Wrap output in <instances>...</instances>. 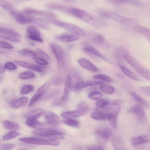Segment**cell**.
I'll list each match as a JSON object with an SVG mask.
<instances>
[{
  "label": "cell",
  "instance_id": "f35d334b",
  "mask_svg": "<svg viewBox=\"0 0 150 150\" xmlns=\"http://www.w3.org/2000/svg\"><path fill=\"white\" fill-rule=\"evenodd\" d=\"M0 5L8 12L15 8L13 4L6 0H0Z\"/></svg>",
  "mask_w": 150,
  "mask_h": 150
},
{
  "label": "cell",
  "instance_id": "5bb4252c",
  "mask_svg": "<svg viewBox=\"0 0 150 150\" xmlns=\"http://www.w3.org/2000/svg\"><path fill=\"white\" fill-rule=\"evenodd\" d=\"M120 107L117 103L109 104L103 108H97L95 110L97 112H103L107 114H119L120 110Z\"/></svg>",
  "mask_w": 150,
  "mask_h": 150
},
{
  "label": "cell",
  "instance_id": "cb8c5ba5",
  "mask_svg": "<svg viewBox=\"0 0 150 150\" xmlns=\"http://www.w3.org/2000/svg\"><path fill=\"white\" fill-rule=\"evenodd\" d=\"M86 111L77 110L75 111H66L62 113L61 116L65 118H72L79 117L83 115Z\"/></svg>",
  "mask_w": 150,
  "mask_h": 150
},
{
  "label": "cell",
  "instance_id": "7dc6e473",
  "mask_svg": "<svg viewBox=\"0 0 150 150\" xmlns=\"http://www.w3.org/2000/svg\"><path fill=\"white\" fill-rule=\"evenodd\" d=\"M102 96V95L101 93L95 91L89 94L88 97L92 100H96L100 99Z\"/></svg>",
  "mask_w": 150,
  "mask_h": 150
},
{
  "label": "cell",
  "instance_id": "f5cc1de1",
  "mask_svg": "<svg viewBox=\"0 0 150 150\" xmlns=\"http://www.w3.org/2000/svg\"><path fill=\"white\" fill-rule=\"evenodd\" d=\"M0 47L1 48L8 49H12L14 48V47L11 44L3 41H0Z\"/></svg>",
  "mask_w": 150,
  "mask_h": 150
},
{
  "label": "cell",
  "instance_id": "9a60e30c",
  "mask_svg": "<svg viewBox=\"0 0 150 150\" xmlns=\"http://www.w3.org/2000/svg\"><path fill=\"white\" fill-rule=\"evenodd\" d=\"M14 62L16 64L21 67L33 71L39 72H42L44 71L43 67L26 62L18 60H15Z\"/></svg>",
  "mask_w": 150,
  "mask_h": 150
},
{
  "label": "cell",
  "instance_id": "8fae6325",
  "mask_svg": "<svg viewBox=\"0 0 150 150\" xmlns=\"http://www.w3.org/2000/svg\"><path fill=\"white\" fill-rule=\"evenodd\" d=\"M71 77L70 75H68L65 81L64 91L63 96L60 99L55 102L54 104L56 105L62 104L67 100L68 98L70 91L71 90Z\"/></svg>",
  "mask_w": 150,
  "mask_h": 150
},
{
  "label": "cell",
  "instance_id": "e575fe53",
  "mask_svg": "<svg viewBox=\"0 0 150 150\" xmlns=\"http://www.w3.org/2000/svg\"><path fill=\"white\" fill-rule=\"evenodd\" d=\"M0 33L11 36L18 37H21V35L17 32L12 29L7 28L1 27L0 28Z\"/></svg>",
  "mask_w": 150,
  "mask_h": 150
},
{
  "label": "cell",
  "instance_id": "d4e9b609",
  "mask_svg": "<svg viewBox=\"0 0 150 150\" xmlns=\"http://www.w3.org/2000/svg\"><path fill=\"white\" fill-rule=\"evenodd\" d=\"M79 37L76 35L68 34H64L57 36L56 39L60 42L67 43L79 40Z\"/></svg>",
  "mask_w": 150,
  "mask_h": 150
},
{
  "label": "cell",
  "instance_id": "9f6ffc18",
  "mask_svg": "<svg viewBox=\"0 0 150 150\" xmlns=\"http://www.w3.org/2000/svg\"><path fill=\"white\" fill-rule=\"evenodd\" d=\"M28 37L30 39L35 41L40 42H43V40L40 37L37 35L29 34L28 36Z\"/></svg>",
  "mask_w": 150,
  "mask_h": 150
},
{
  "label": "cell",
  "instance_id": "30bf717a",
  "mask_svg": "<svg viewBox=\"0 0 150 150\" xmlns=\"http://www.w3.org/2000/svg\"><path fill=\"white\" fill-rule=\"evenodd\" d=\"M8 13L19 24H26L31 23V20L29 16H25L23 13L15 8Z\"/></svg>",
  "mask_w": 150,
  "mask_h": 150
},
{
  "label": "cell",
  "instance_id": "f546056e",
  "mask_svg": "<svg viewBox=\"0 0 150 150\" xmlns=\"http://www.w3.org/2000/svg\"><path fill=\"white\" fill-rule=\"evenodd\" d=\"M4 127L10 130H17L20 128L19 125L16 123L8 120H4L3 122Z\"/></svg>",
  "mask_w": 150,
  "mask_h": 150
},
{
  "label": "cell",
  "instance_id": "3957f363",
  "mask_svg": "<svg viewBox=\"0 0 150 150\" xmlns=\"http://www.w3.org/2000/svg\"><path fill=\"white\" fill-rule=\"evenodd\" d=\"M49 22L56 26L62 28L78 36L85 37V32L79 27L72 23L63 21L54 18H47Z\"/></svg>",
  "mask_w": 150,
  "mask_h": 150
},
{
  "label": "cell",
  "instance_id": "484cf974",
  "mask_svg": "<svg viewBox=\"0 0 150 150\" xmlns=\"http://www.w3.org/2000/svg\"><path fill=\"white\" fill-rule=\"evenodd\" d=\"M149 137L146 135H142L132 137L131 140L132 144L134 145H138L148 143L149 141Z\"/></svg>",
  "mask_w": 150,
  "mask_h": 150
},
{
  "label": "cell",
  "instance_id": "7402d4cb",
  "mask_svg": "<svg viewBox=\"0 0 150 150\" xmlns=\"http://www.w3.org/2000/svg\"><path fill=\"white\" fill-rule=\"evenodd\" d=\"M134 31L143 36L150 43V29L144 26L137 25L133 28Z\"/></svg>",
  "mask_w": 150,
  "mask_h": 150
},
{
  "label": "cell",
  "instance_id": "7bdbcfd3",
  "mask_svg": "<svg viewBox=\"0 0 150 150\" xmlns=\"http://www.w3.org/2000/svg\"><path fill=\"white\" fill-rule=\"evenodd\" d=\"M34 89V86L32 85H26L24 86L20 91L21 95L27 94L32 91Z\"/></svg>",
  "mask_w": 150,
  "mask_h": 150
},
{
  "label": "cell",
  "instance_id": "c3c4849f",
  "mask_svg": "<svg viewBox=\"0 0 150 150\" xmlns=\"http://www.w3.org/2000/svg\"><path fill=\"white\" fill-rule=\"evenodd\" d=\"M33 58L35 61L39 64L42 65H46L49 64L48 62L43 58L37 56H34Z\"/></svg>",
  "mask_w": 150,
  "mask_h": 150
},
{
  "label": "cell",
  "instance_id": "816d5d0a",
  "mask_svg": "<svg viewBox=\"0 0 150 150\" xmlns=\"http://www.w3.org/2000/svg\"><path fill=\"white\" fill-rule=\"evenodd\" d=\"M16 145L14 144H8L2 145L1 148L2 150H12L15 147Z\"/></svg>",
  "mask_w": 150,
  "mask_h": 150
},
{
  "label": "cell",
  "instance_id": "8d00e7d4",
  "mask_svg": "<svg viewBox=\"0 0 150 150\" xmlns=\"http://www.w3.org/2000/svg\"><path fill=\"white\" fill-rule=\"evenodd\" d=\"M118 114H110L108 120L111 126L113 128L116 129L117 127Z\"/></svg>",
  "mask_w": 150,
  "mask_h": 150
},
{
  "label": "cell",
  "instance_id": "603a6c76",
  "mask_svg": "<svg viewBox=\"0 0 150 150\" xmlns=\"http://www.w3.org/2000/svg\"><path fill=\"white\" fill-rule=\"evenodd\" d=\"M44 112V110L41 108H36L28 112L24 115L27 119H38L41 116Z\"/></svg>",
  "mask_w": 150,
  "mask_h": 150
},
{
  "label": "cell",
  "instance_id": "83f0119b",
  "mask_svg": "<svg viewBox=\"0 0 150 150\" xmlns=\"http://www.w3.org/2000/svg\"><path fill=\"white\" fill-rule=\"evenodd\" d=\"M86 82H84L81 79H79L74 84L72 85L71 90L74 92L78 93L81 89L86 87Z\"/></svg>",
  "mask_w": 150,
  "mask_h": 150
},
{
  "label": "cell",
  "instance_id": "f907efd6",
  "mask_svg": "<svg viewBox=\"0 0 150 150\" xmlns=\"http://www.w3.org/2000/svg\"><path fill=\"white\" fill-rule=\"evenodd\" d=\"M0 37L1 38L6 39L13 42H20V40L10 35H0Z\"/></svg>",
  "mask_w": 150,
  "mask_h": 150
},
{
  "label": "cell",
  "instance_id": "9c48e42d",
  "mask_svg": "<svg viewBox=\"0 0 150 150\" xmlns=\"http://www.w3.org/2000/svg\"><path fill=\"white\" fill-rule=\"evenodd\" d=\"M50 86V83L47 82L43 84L33 96L28 105L31 106L39 100L46 93Z\"/></svg>",
  "mask_w": 150,
  "mask_h": 150
},
{
  "label": "cell",
  "instance_id": "ee69618b",
  "mask_svg": "<svg viewBox=\"0 0 150 150\" xmlns=\"http://www.w3.org/2000/svg\"><path fill=\"white\" fill-rule=\"evenodd\" d=\"M96 104L98 108H103L109 105V102L107 99H102L98 100Z\"/></svg>",
  "mask_w": 150,
  "mask_h": 150
},
{
  "label": "cell",
  "instance_id": "44dd1931",
  "mask_svg": "<svg viewBox=\"0 0 150 150\" xmlns=\"http://www.w3.org/2000/svg\"><path fill=\"white\" fill-rule=\"evenodd\" d=\"M28 101V98L23 96L11 100L10 102V105L13 108L18 109L24 107L27 104Z\"/></svg>",
  "mask_w": 150,
  "mask_h": 150
},
{
  "label": "cell",
  "instance_id": "681fc988",
  "mask_svg": "<svg viewBox=\"0 0 150 150\" xmlns=\"http://www.w3.org/2000/svg\"><path fill=\"white\" fill-rule=\"evenodd\" d=\"M36 50L38 53L43 58V59L46 61L50 60V56L44 51L39 48H37Z\"/></svg>",
  "mask_w": 150,
  "mask_h": 150
},
{
  "label": "cell",
  "instance_id": "94428289",
  "mask_svg": "<svg viewBox=\"0 0 150 150\" xmlns=\"http://www.w3.org/2000/svg\"><path fill=\"white\" fill-rule=\"evenodd\" d=\"M149 137H150V126L147 131V135Z\"/></svg>",
  "mask_w": 150,
  "mask_h": 150
},
{
  "label": "cell",
  "instance_id": "7c38bea8",
  "mask_svg": "<svg viewBox=\"0 0 150 150\" xmlns=\"http://www.w3.org/2000/svg\"><path fill=\"white\" fill-rule=\"evenodd\" d=\"M23 11L26 14L39 15L47 17L48 18H54L56 16L55 14L51 12L32 8H25L23 9Z\"/></svg>",
  "mask_w": 150,
  "mask_h": 150
},
{
  "label": "cell",
  "instance_id": "ac0fdd59",
  "mask_svg": "<svg viewBox=\"0 0 150 150\" xmlns=\"http://www.w3.org/2000/svg\"><path fill=\"white\" fill-rule=\"evenodd\" d=\"M129 93L132 98L144 108L150 110V102L144 99L137 93L132 91L129 92Z\"/></svg>",
  "mask_w": 150,
  "mask_h": 150
},
{
  "label": "cell",
  "instance_id": "ba28073f",
  "mask_svg": "<svg viewBox=\"0 0 150 150\" xmlns=\"http://www.w3.org/2000/svg\"><path fill=\"white\" fill-rule=\"evenodd\" d=\"M128 111L129 113L134 115L140 122H144L147 120L144 108L138 104L133 106L129 109Z\"/></svg>",
  "mask_w": 150,
  "mask_h": 150
},
{
  "label": "cell",
  "instance_id": "d6986e66",
  "mask_svg": "<svg viewBox=\"0 0 150 150\" xmlns=\"http://www.w3.org/2000/svg\"><path fill=\"white\" fill-rule=\"evenodd\" d=\"M112 134L111 131L107 129H98L95 132V134L98 139L104 142L108 141Z\"/></svg>",
  "mask_w": 150,
  "mask_h": 150
},
{
  "label": "cell",
  "instance_id": "2e32d148",
  "mask_svg": "<svg viewBox=\"0 0 150 150\" xmlns=\"http://www.w3.org/2000/svg\"><path fill=\"white\" fill-rule=\"evenodd\" d=\"M44 117L47 122L50 125L56 126L59 124L60 119L58 116L55 113L48 112L44 114Z\"/></svg>",
  "mask_w": 150,
  "mask_h": 150
},
{
  "label": "cell",
  "instance_id": "bcb514c9",
  "mask_svg": "<svg viewBox=\"0 0 150 150\" xmlns=\"http://www.w3.org/2000/svg\"><path fill=\"white\" fill-rule=\"evenodd\" d=\"M139 90L142 93L150 98V86H142L139 88Z\"/></svg>",
  "mask_w": 150,
  "mask_h": 150
},
{
  "label": "cell",
  "instance_id": "6da1fadb",
  "mask_svg": "<svg viewBox=\"0 0 150 150\" xmlns=\"http://www.w3.org/2000/svg\"><path fill=\"white\" fill-rule=\"evenodd\" d=\"M67 13L96 28L103 29L108 26V23L100 18L81 9L69 8Z\"/></svg>",
  "mask_w": 150,
  "mask_h": 150
},
{
  "label": "cell",
  "instance_id": "f1b7e54d",
  "mask_svg": "<svg viewBox=\"0 0 150 150\" xmlns=\"http://www.w3.org/2000/svg\"><path fill=\"white\" fill-rule=\"evenodd\" d=\"M119 67L122 72L130 79L136 81H140V78L133 72L122 65H120Z\"/></svg>",
  "mask_w": 150,
  "mask_h": 150
},
{
  "label": "cell",
  "instance_id": "e0dca14e",
  "mask_svg": "<svg viewBox=\"0 0 150 150\" xmlns=\"http://www.w3.org/2000/svg\"><path fill=\"white\" fill-rule=\"evenodd\" d=\"M83 50L86 53L94 56L97 57L106 61H108V59L96 49L93 47L89 45H86L83 48Z\"/></svg>",
  "mask_w": 150,
  "mask_h": 150
},
{
  "label": "cell",
  "instance_id": "7a4b0ae2",
  "mask_svg": "<svg viewBox=\"0 0 150 150\" xmlns=\"http://www.w3.org/2000/svg\"><path fill=\"white\" fill-rule=\"evenodd\" d=\"M123 59L139 75L148 81H150V70L144 66L134 57L125 52Z\"/></svg>",
  "mask_w": 150,
  "mask_h": 150
},
{
  "label": "cell",
  "instance_id": "8992f818",
  "mask_svg": "<svg viewBox=\"0 0 150 150\" xmlns=\"http://www.w3.org/2000/svg\"><path fill=\"white\" fill-rule=\"evenodd\" d=\"M22 142L29 144L38 145H48L55 146H58L60 142L57 140H50L28 137H23L19 139Z\"/></svg>",
  "mask_w": 150,
  "mask_h": 150
},
{
  "label": "cell",
  "instance_id": "f6af8a7d",
  "mask_svg": "<svg viewBox=\"0 0 150 150\" xmlns=\"http://www.w3.org/2000/svg\"><path fill=\"white\" fill-rule=\"evenodd\" d=\"M93 78L95 79H99L104 81L111 82L113 81L112 79L110 77L102 74H98L94 75Z\"/></svg>",
  "mask_w": 150,
  "mask_h": 150
},
{
  "label": "cell",
  "instance_id": "52a82bcc",
  "mask_svg": "<svg viewBox=\"0 0 150 150\" xmlns=\"http://www.w3.org/2000/svg\"><path fill=\"white\" fill-rule=\"evenodd\" d=\"M32 133L40 137H45L53 135H63L64 133L60 130L52 127L39 128L34 130Z\"/></svg>",
  "mask_w": 150,
  "mask_h": 150
},
{
  "label": "cell",
  "instance_id": "91938a15",
  "mask_svg": "<svg viewBox=\"0 0 150 150\" xmlns=\"http://www.w3.org/2000/svg\"><path fill=\"white\" fill-rule=\"evenodd\" d=\"M5 72L4 67L1 64L0 65V73L1 74H4Z\"/></svg>",
  "mask_w": 150,
  "mask_h": 150
},
{
  "label": "cell",
  "instance_id": "1f68e13d",
  "mask_svg": "<svg viewBox=\"0 0 150 150\" xmlns=\"http://www.w3.org/2000/svg\"><path fill=\"white\" fill-rule=\"evenodd\" d=\"M109 114L99 112H92L91 115V117L96 120H103L108 119Z\"/></svg>",
  "mask_w": 150,
  "mask_h": 150
},
{
  "label": "cell",
  "instance_id": "4fadbf2b",
  "mask_svg": "<svg viewBox=\"0 0 150 150\" xmlns=\"http://www.w3.org/2000/svg\"><path fill=\"white\" fill-rule=\"evenodd\" d=\"M90 38L92 42L98 46L106 49L110 47L109 42L102 35L93 34L91 35Z\"/></svg>",
  "mask_w": 150,
  "mask_h": 150
},
{
  "label": "cell",
  "instance_id": "60d3db41",
  "mask_svg": "<svg viewBox=\"0 0 150 150\" xmlns=\"http://www.w3.org/2000/svg\"><path fill=\"white\" fill-rule=\"evenodd\" d=\"M27 31L30 35H36L40 37L41 34L39 30L34 25H29L27 27Z\"/></svg>",
  "mask_w": 150,
  "mask_h": 150
},
{
  "label": "cell",
  "instance_id": "6125c7cd",
  "mask_svg": "<svg viewBox=\"0 0 150 150\" xmlns=\"http://www.w3.org/2000/svg\"><path fill=\"white\" fill-rule=\"evenodd\" d=\"M28 44L30 45L31 46H35V44L34 43L32 42H29Z\"/></svg>",
  "mask_w": 150,
  "mask_h": 150
},
{
  "label": "cell",
  "instance_id": "db71d44e",
  "mask_svg": "<svg viewBox=\"0 0 150 150\" xmlns=\"http://www.w3.org/2000/svg\"><path fill=\"white\" fill-rule=\"evenodd\" d=\"M5 67L6 69L10 70H15L17 69L16 65L13 63L11 62L6 63L5 64Z\"/></svg>",
  "mask_w": 150,
  "mask_h": 150
},
{
  "label": "cell",
  "instance_id": "4316f807",
  "mask_svg": "<svg viewBox=\"0 0 150 150\" xmlns=\"http://www.w3.org/2000/svg\"><path fill=\"white\" fill-rule=\"evenodd\" d=\"M45 6L47 8L57 10L67 13L69 8L64 5L58 4L48 3L45 5Z\"/></svg>",
  "mask_w": 150,
  "mask_h": 150
},
{
  "label": "cell",
  "instance_id": "d590c367",
  "mask_svg": "<svg viewBox=\"0 0 150 150\" xmlns=\"http://www.w3.org/2000/svg\"><path fill=\"white\" fill-rule=\"evenodd\" d=\"M100 89L102 92L108 94H113L115 91L114 88L112 86L104 83L100 85Z\"/></svg>",
  "mask_w": 150,
  "mask_h": 150
},
{
  "label": "cell",
  "instance_id": "74e56055",
  "mask_svg": "<svg viewBox=\"0 0 150 150\" xmlns=\"http://www.w3.org/2000/svg\"><path fill=\"white\" fill-rule=\"evenodd\" d=\"M62 122L67 125L74 127H78L79 125L78 121L71 118H65L62 120Z\"/></svg>",
  "mask_w": 150,
  "mask_h": 150
},
{
  "label": "cell",
  "instance_id": "ffe728a7",
  "mask_svg": "<svg viewBox=\"0 0 150 150\" xmlns=\"http://www.w3.org/2000/svg\"><path fill=\"white\" fill-rule=\"evenodd\" d=\"M78 62L81 66L86 69L93 72L99 71L97 67L86 59L80 58L78 59Z\"/></svg>",
  "mask_w": 150,
  "mask_h": 150
},
{
  "label": "cell",
  "instance_id": "4dcf8cb0",
  "mask_svg": "<svg viewBox=\"0 0 150 150\" xmlns=\"http://www.w3.org/2000/svg\"><path fill=\"white\" fill-rule=\"evenodd\" d=\"M33 23L44 29L47 30L49 28V25L47 22L40 18L33 17Z\"/></svg>",
  "mask_w": 150,
  "mask_h": 150
},
{
  "label": "cell",
  "instance_id": "ab89813d",
  "mask_svg": "<svg viewBox=\"0 0 150 150\" xmlns=\"http://www.w3.org/2000/svg\"><path fill=\"white\" fill-rule=\"evenodd\" d=\"M20 135V134L16 132L12 131L9 132L4 135L2 138L3 140L7 141L13 139Z\"/></svg>",
  "mask_w": 150,
  "mask_h": 150
},
{
  "label": "cell",
  "instance_id": "836d02e7",
  "mask_svg": "<svg viewBox=\"0 0 150 150\" xmlns=\"http://www.w3.org/2000/svg\"><path fill=\"white\" fill-rule=\"evenodd\" d=\"M25 123L28 126L31 127H36L46 124L45 122L39 121L36 119H27Z\"/></svg>",
  "mask_w": 150,
  "mask_h": 150
},
{
  "label": "cell",
  "instance_id": "11a10c76",
  "mask_svg": "<svg viewBox=\"0 0 150 150\" xmlns=\"http://www.w3.org/2000/svg\"><path fill=\"white\" fill-rule=\"evenodd\" d=\"M78 109L86 111L88 109V106L86 103L82 102L79 103L77 106Z\"/></svg>",
  "mask_w": 150,
  "mask_h": 150
},
{
  "label": "cell",
  "instance_id": "277c9868",
  "mask_svg": "<svg viewBox=\"0 0 150 150\" xmlns=\"http://www.w3.org/2000/svg\"><path fill=\"white\" fill-rule=\"evenodd\" d=\"M51 48L57 59L59 67H65L67 64L66 53L62 46L57 43H53Z\"/></svg>",
  "mask_w": 150,
  "mask_h": 150
},
{
  "label": "cell",
  "instance_id": "680465c9",
  "mask_svg": "<svg viewBox=\"0 0 150 150\" xmlns=\"http://www.w3.org/2000/svg\"><path fill=\"white\" fill-rule=\"evenodd\" d=\"M87 149L88 150H104L102 146L99 145L89 146L88 147Z\"/></svg>",
  "mask_w": 150,
  "mask_h": 150
},
{
  "label": "cell",
  "instance_id": "5b68a950",
  "mask_svg": "<svg viewBox=\"0 0 150 150\" xmlns=\"http://www.w3.org/2000/svg\"><path fill=\"white\" fill-rule=\"evenodd\" d=\"M100 14L104 18L114 20L123 24H128L134 21V20L132 18L123 16L109 11H100Z\"/></svg>",
  "mask_w": 150,
  "mask_h": 150
},
{
  "label": "cell",
  "instance_id": "b9f144b4",
  "mask_svg": "<svg viewBox=\"0 0 150 150\" xmlns=\"http://www.w3.org/2000/svg\"><path fill=\"white\" fill-rule=\"evenodd\" d=\"M19 76L21 79H25L35 78L36 76L31 71H26L20 73Z\"/></svg>",
  "mask_w": 150,
  "mask_h": 150
},
{
  "label": "cell",
  "instance_id": "d6a6232c",
  "mask_svg": "<svg viewBox=\"0 0 150 150\" xmlns=\"http://www.w3.org/2000/svg\"><path fill=\"white\" fill-rule=\"evenodd\" d=\"M17 52L20 55L25 56H31L33 57L37 56L38 53L34 50L28 49H23L18 50Z\"/></svg>",
  "mask_w": 150,
  "mask_h": 150
},
{
  "label": "cell",
  "instance_id": "6f0895ef",
  "mask_svg": "<svg viewBox=\"0 0 150 150\" xmlns=\"http://www.w3.org/2000/svg\"><path fill=\"white\" fill-rule=\"evenodd\" d=\"M87 86H94L98 85H101L104 84L103 82L95 81H89L86 82Z\"/></svg>",
  "mask_w": 150,
  "mask_h": 150
}]
</instances>
